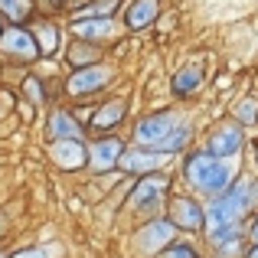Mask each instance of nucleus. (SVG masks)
<instances>
[{
	"mask_svg": "<svg viewBox=\"0 0 258 258\" xmlns=\"http://www.w3.org/2000/svg\"><path fill=\"white\" fill-rule=\"evenodd\" d=\"M176 183L189 193H196L200 200H213L222 189H229L235 183V176L245 170L242 160H216L213 154H206V147L196 141L186 154H180L173 164Z\"/></svg>",
	"mask_w": 258,
	"mask_h": 258,
	"instance_id": "1",
	"label": "nucleus"
},
{
	"mask_svg": "<svg viewBox=\"0 0 258 258\" xmlns=\"http://www.w3.org/2000/svg\"><path fill=\"white\" fill-rule=\"evenodd\" d=\"M193 108H183V105H157V108H144L141 114H134L124 127V138L127 144L134 147H151V151L164 154V144L170 141V134L183 124L186 118H193Z\"/></svg>",
	"mask_w": 258,
	"mask_h": 258,
	"instance_id": "2",
	"label": "nucleus"
},
{
	"mask_svg": "<svg viewBox=\"0 0 258 258\" xmlns=\"http://www.w3.org/2000/svg\"><path fill=\"white\" fill-rule=\"evenodd\" d=\"M176 186H180V183H176L173 167L144 173V176H134L131 189H127V196H124V206H121L118 216H127L131 222L151 219V216H164L167 200H170V193Z\"/></svg>",
	"mask_w": 258,
	"mask_h": 258,
	"instance_id": "3",
	"label": "nucleus"
},
{
	"mask_svg": "<svg viewBox=\"0 0 258 258\" xmlns=\"http://www.w3.org/2000/svg\"><path fill=\"white\" fill-rule=\"evenodd\" d=\"M118 82H121V66H118V59L108 56L105 62L62 72V98L69 105L72 101H98L101 95L114 92Z\"/></svg>",
	"mask_w": 258,
	"mask_h": 258,
	"instance_id": "4",
	"label": "nucleus"
},
{
	"mask_svg": "<svg viewBox=\"0 0 258 258\" xmlns=\"http://www.w3.org/2000/svg\"><path fill=\"white\" fill-rule=\"evenodd\" d=\"M248 138H252V134H248L239 121H232L229 114H222V118H216V121H206L203 131H200V144L206 147V154H213L216 160H242L245 157V147H248Z\"/></svg>",
	"mask_w": 258,
	"mask_h": 258,
	"instance_id": "5",
	"label": "nucleus"
},
{
	"mask_svg": "<svg viewBox=\"0 0 258 258\" xmlns=\"http://www.w3.org/2000/svg\"><path fill=\"white\" fill-rule=\"evenodd\" d=\"M248 213H252V203H248V183H245V170H242L229 189H222L219 196L206 200L203 232L219 229V226H232V222H245Z\"/></svg>",
	"mask_w": 258,
	"mask_h": 258,
	"instance_id": "6",
	"label": "nucleus"
},
{
	"mask_svg": "<svg viewBox=\"0 0 258 258\" xmlns=\"http://www.w3.org/2000/svg\"><path fill=\"white\" fill-rule=\"evenodd\" d=\"M206 88H209V66L203 56L183 59L170 76H167V98H170V105L193 108L203 98Z\"/></svg>",
	"mask_w": 258,
	"mask_h": 258,
	"instance_id": "7",
	"label": "nucleus"
},
{
	"mask_svg": "<svg viewBox=\"0 0 258 258\" xmlns=\"http://www.w3.org/2000/svg\"><path fill=\"white\" fill-rule=\"evenodd\" d=\"M173 239H180V232L173 229V222L167 219V216H151V219H141V222L131 226L127 245H131L134 258H157Z\"/></svg>",
	"mask_w": 258,
	"mask_h": 258,
	"instance_id": "8",
	"label": "nucleus"
},
{
	"mask_svg": "<svg viewBox=\"0 0 258 258\" xmlns=\"http://www.w3.org/2000/svg\"><path fill=\"white\" fill-rule=\"evenodd\" d=\"M66 36L82 39V43L101 46L111 56L114 46H121L127 39L124 26H121L118 17H79V20H66Z\"/></svg>",
	"mask_w": 258,
	"mask_h": 258,
	"instance_id": "9",
	"label": "nucleus"
},
{
	"mask_svg": "<svg viewBox=\"0 0 258 258\" xmlns=\"http://www.w3.org/2000/svg\"><path fill=\"white\" fill-rule=\"evenodd\" d=\"M131 118H134L131 98L121 95V92H108L92 105V114H88V121H85L88 138H92V134H124V127H127Z\"/></svg>",
	"mask_w": 258,
	"mask_h": 258,
	"instance_id": "10",
	"label": "nucleus"
},
{
	"mask_svg": "<svg viewBox=\"0 0 258 258\" xmlns=\"http://www.w3.org/2000/svg\"><path fill=\"white\" fill-rule=\"evenodd\" d=\"M164 216L173 222V229L180 235H193V239H200V235H203V219H206V200H200L196 193L176 186L170 193V200H167Z\"/></svg>",
	"mask_w": 258,
	"mask_h": 258,
	"instance_id": "11",
	"label": "nucleus"
},
{
	"mask_svg": "<svg viewBox=\"0 0 258 258\" xmlns=\"http://www.w3.org/2000/svg\"><path fill=\"white\" fill-rule=\"evenodd\" d=\"M39 62V49L30 26H4L0 30V66L4 69H33Z\"/></svg>",
	"mask_w": 258,
	"mask_h": 258,
	"instance_id": "12",
	"label": "nucleus"
},
{
	"mask_svg": "<svg viewBox=\"0 0 258 258\" xmlns=\"http://www.w3.org/2000/svg\"><path fill=\"white\" fill-rule=\"evenodd\" d=\"M39 127H43V144L46 141H85L88 138V127L76 118L69 101H59V105L46 108Z\"/></svg>",
	"mask_w": 258,
	"mask_h": 258,
	"instance_id": "13",
	"label": "nucleus"
},
{
	"mask_svg": "<svg viewBox=\"0 0 258 258\" xmlns=\"http://www.w3.org/2000/svg\"><path fill=\"white\" fill-rule=\"evenodd\" d=\"M88 144V170L85 176H105L118 170V157L127 147L124 134H92L85 141Z\"/></svg>",
	"mask_w": 258,
	"mask_h": 258,
	"instance_id": "14",
	"label": "nucleus"
},
{
	"mask_svg": "<svg viewBox=\"0 0 258 258\" xmlns=\"http://www.w3.org/2000/svg\"><path fill=\"white\" fill-rule=\"evenodd\" d=\"M85 141H46L43 151H46L49 167L66 176H85V170H88V144Z\"/></svg>",
	"mask_w": 258,
	"mask_h": 258,
	"instance_id": "15",
	"label": "nucleus"
},
{
	"mask_svg": "<svg viewBox=\"0 0 258 258\" xmlns=\"http://www.w3.org/2000/svg\"><path fill=\"white\" fill-rule=\"evenodd\" d=\"M26 26H30L33 39H36L39 59H59V56H62V46H66V39H69V36H66V20L62 17L39 10Z\"/></svg>",
	"mask_w": 258,
	"mask_h": 258,
	"instance_id": "16",
	"label": "nucleus"
},
{
	"mask_svg": "<svg viewBox=\"0 0 258 258\" xmlns=\"http://www.w3.org/2000/svg\"><path fill=\"white\" fill-rule=\"evenodd\" d=\"M173 164L176 160L170 154L127 144L124 151H121V157H118V173L121 176H144V173H154V170H167V167H173Z\"/></svg>",
	"mask_w": 258,
	"mask_h": 258,
	"instance_id": "17",
	"label": "nucleus"
},
{
	"mask_svg": "<svg viewBox=\"0 0 258 258\" xmlns=\"http://www.w3.org/2000/svg\"><path fill=\"white\" fill-rule=\"evenodd\" d=\"M160 13H164V0H127L124 10L118 13V20L127 36H141V33L154 30Z\"/></svg>",
	"mask_w": 258,
	"mask_h": 258,
	"instance_id": "18",
	"label": "nucleus"
},
{
	"mask_svg": "<svg viewBox=\"0 0 258 258\" xmlns=\"http://www.w3.org/2000/svg\"><path fill=\"white\" fill-rule=\"evenodd\" d=\"M108 59V49H101V46H92V43H82V39H66L62 46V56H59V62H62V69H85V66H95V62H105Z\"/></svg>",
	"mask_w": 258,
	"mask_h": 258,
	"instance_id": "19",
	"label": "nucleus"
},
{
	"mask_svg": "<svg viewBox=\"0 0 258 258\" xmlns=\"http://www.w3.org/2000/svg\"><path fill=\"white\" fill-rule=\"evenodd\" d=\"M226 114L232 121H239L248 134H255V127H258V95H239V98H232V105H229Z\"/></svg>",
	"mask_w": 258,
	"mask_h": 258,
	"instance_id": "20",
	"label": "nucleus"
},
{
	"mask_svg": "<svg viewBox=\"0 0 258 258\" xmlns=\"http://www.w3.org/2000/svg\"><path fill=\"white\" fill-rule=\"evenodd\" d=\"M36 13V0H0V20L7 26H26Z\"/></svg>",
	"mask_w": 258,
	"mask_h": 258,
	"instance_id": "21",
	"label": "nucleus"
},
{
	"mask_svg": "<svg viewBox=\"0 0 258 258\" xmlns=\"http://www.w3.org/2000/svg\"><path fill=\"white\" fill-rule=\"evenodd\" d=\"M203 255H206V252H203L200 239H193V235H180V239H173L157 258H203Z\"/></svg>",
	"mask_w": 258,
	"mask_h": 258,
	"instance_id": "22",
	"label": "nucleus"
},
{
	"mask_svg": "<svg viewBox=\"0 0 258 258\" xmlns=\"http://www.w3.org/2000/svg\"><path fill=\"white\" fill-rule=\"evenodd\" d=\"M39 114H43V111H39L33 101H26V98H17V105H13V118H17L23 127H33L39 121Z\"/></svg>",
	"mask_w": 258,
	"mask_h": 258,
	"instance_id": "23",
	"label": "nucleus"
},
{
	"mask_svg": "<svg viewBox=\"0 0 258 258\" xmlns=\"http://www.w3.org/2000/svg\"><path fill=\"white\" fill-rule=\"evenodd\" d=\"M242 252H245V235H239V239H229L222 242V245L209 248V258H242Z\"/></svg>",
	"mask_w": 258,
	"mask_h": 258,
	"instance_id": "24",
	"label": "nucleus"
},
{
	"mask_svg": "<svg viewBox=\"0 0 258 258\" xmlns=\"http://www.w3.org/2000/svg\"><path fill=\"white\" fill-rule=\"evenodd\" d=\"M7 258H46V255H43V248H39V242H26V245L23 242H20V245L13 242Z\"/></svg>",
	"mask_w": 258,
	"mask_h": 258,
	"instance_id": "25",
	"label": "nucleus"
},
{
	"mask_svg": "<svg viewBox=\"0 0 258 258\" xmlns=\"http://www.w3.org/2000/svg\"><path fill=\"white\" fill-rule=\"evenodd\" d=\"M13 235V209L0 206V245H7Z\"/></svg>",
	"mask_w": 258,
	"mask_h": 258,
	"instance_id": "26",
	"label": "nucleus"
},
{
	"mask_svg": "<svg viewBox=\"0 0 258 258\" xmlns=\"http://www.w3.org/2000/svg\"><path fill=\"white\" fill-rule=\"evenodd\" d=\"M242 164H248V173H258V134H255V138H248V147H245Z\"/></svg>",
	"mask_w": 258,
	"mask_h": 258,
	"instance_id": "27",
	"label": "nucleus"
},
{
	"mask_svg": "<svg viewBox=\"0 0 258 258\" xmlns=\"http://www.w3.org/2000/svg\"><path fill=\"white\" fill-rule=\"evenodd\" d=\"M245 242H255L258 245V209H252L245 219Z\"/></svg>",
	"mask_w": 258,
	"mask_h": 258,
	"instance_id": "28",
	"label": "nucleus"
},
{
	"mask_svg": "<svg viewBox=\"0 0 258 258\" xmlns=\"http://www.w3.org/2000/svg\"><path fill=\"white\" fill-rule=\"evenodd\" d=\"M245 183H248V203H252V209H258V173L245 170Z\"/></svg>",
	"mask_w": 258,
	"mask_h": 258,
	"instance_id": "29",
	"label": "nucleus"
},
{
	"mask_svg": "<svg viewBox=\"0 0 258 258\" xmlns=\"http://www.w3.org/2000/svg\"><path fill=\"white\" fill-rule=\"evenodd\" d=\"M69 4H72V0H49V13L66 17V13H69Z\"/></svg>",
	"mask_w": 258,
	"mask_h": 258,
	"instance_id": "30",
	"label": "nucleus"
},
{
	"mask_svg": "<svg viewBox=\"0 0 258 258\" xmlns=\"http://www.w3.org/2000/svg\"><path fill=\"white\" fill-rule=\"evenodd\" d=\"M242 258H258V245H255V242H245V252H242Z\"/></svg>",
	"mask_w": 258,
	"mask_h": 258,
	"instance_id": "31",
	"label": "nucleus"
},
{
	"mask_svg": "<svg viewBox=\"0 0 258 258\" xmlns=\"http://www.w3.org/2000/svg\"><path fill=\"white\" fill-rule=\"evenodd\" d=\"M10 245H13V242H7V245H0V258H7V255H10Z\"/></svg>",
	"mask_w": 258,
	"mask_h": 258,
	"instance_id": "32",
	"label": "nucleus"
},
{
	"mask_svg": "<svg viewBox=\"0 0 258 258\" xmlns=\"http://www.w3.org/2000/svg\"><path fill=\"white\" fill-rule=\"evenodd\" d=\"M82 4H88V0H72V4H69V10H72V7H82Z\"/></svg>",
	"mask_w": 258,
	"mask_h": 258,
	"instance_id": "33",
	"label": "nucleus"
},
{
	"mask_svg": "<svg viewBox=\"0 0 258 258\" xmlns=\"http://www.w3.org/2000/svg\"><path fill=\"white\" fill-rule=\"evenodd\" d=\"M4 26H7V23H4V20H0V30H4Z\"/></svg>",
	"mask_w": 258,
	"mask_h": 258,
	"instance_id": "34",
	"label": "nucleus"
},
{
	"mask_svg": "<svg viewBox=\"0 0 258 258\" xmlns=\"http://www.w3.org/2000/svg\"><path fill=\"white\" fill-rule=\"evenodd\" d=\"M203 258H209V255H203Z\"/></svg>",
	"mask_w": 258,
	"mask_h": 258,
	"instance_id": "35",
	"label": "nucleus"
}]
</instances>
